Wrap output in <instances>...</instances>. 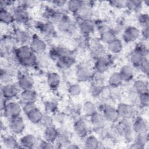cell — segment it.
Masks as SVG:
<instances>
[{"label":"cell","instance_id":"cell-47","mask_svg":"<svg viewBox=\"0 0 149 149\" xmlns=\"http://www.w3.org/2000/svg\"><path fill=\"white\" fill-rule=\"evenodd\" d=\"M57 103L55 101H48L45 103V109L48 113H53L56 111Z\"/></svg>","mask_w":149,"mask_h":149},{"label":"cell","instance_id":"cell-52","mask_svg":"<svg viewBox=\"0 0 149 149\" xmlns=\"http://www.w3.org/2000/svg\"><path fill=\"white\" fill-rule=\"evenodd\" d=\"M36 108L35 103H30V104H23L22 107V111L24 112L25 115L27 114L30 111H31L34 108Z\"/></svg>","mask_w":149,"mask_h":149},{"label":"cell","instance_id":"cell-58","mask_svg":"<svg viewBox=\"0 0 149 149\" xmlns=\"http://www.w3.org/2000/svg\"><path fill=\"white\" fill-rule=\"evenodd\" d=\"M1 111H3V109L5 108L7 102H6V101L7 100H6L2 95L1 96Z\"/></svg>","mask_w":149,"mask_h":149},{"label":"cell","instance_id":"cell-16","mask_svg":"<svg viewBox=\"0 0 149 149\" xmlns=\"http://www.w3.org/2000/svg\"><path fill=\"white\" fill-rule=\"evenodd\" d=\"M20 101L23 104H30V103H35L38 98L37 93L33 90H23L19 95Z\"/></svg>","mask_w":149,"mask_h":149},{"label":"cell","instance_id":"cell-20","mask_svg":"<svg viewBox=\"0 0 149 149\" xmlns=\"http://www.w3.org/2000/svg\"><path fill=\"white\" fill-rule=\"evenodd\" d=\"M57 65L61 69H68L75 62V59L72 53L63 55L57 60Z\"/></svg>","mask_w":149,"mask_h":149},{"label":"cell","instance_id":"cell-30","mask_svg":"<svg viewBox=\"0 0 149 149\" xmlns=\"http://www.w3.org/2000/svg\"><path fill=\"white\" fill-rule=\"evenodd\" d=\"M119 74L123 81H130L134 76V70L133 68L129 65L123 66L119 71Z\"/></svg>","mask_w":149,"mask_h":149},{"label":"cell","instance_id":"cell-35","mask_svg":"<svg viewBox=\"0 0 149 149\" xmlns=\"http://www.w3.org/2000/svg\"><path fill=\"white\" fill-rule=\"evenodd\" d=\"M123 49V44L119 39H115L108 44V49L112 54H117L120 53Z\"/></svg>","mask_w":149,"mask_h":149},{"label":"cell","instance_id":"cell-38","mask_svg":"<svg viewBox=\"0 0 149 149\" xmlns=\"http://www.w3.org/2000/svg\"><path fill=\"white\" fill-rule=\"evenodd\" d=\"M84 147L86 148H98L100 147V142L94 136L90 135L86 137L84 141Z\"/></svg>","mask_w":149,"mask_h":149},{"label":"cell","instance_id":"cell-34","mask_svg":"<svg viewBox=\"0 0 149 149\" xmlns=\"http://www.w3.org/2000/svg\"><path fill=\"white\" fill-rule=\"evenodd\" d=\"M123 80L119 72L112 73L108 79V84L111 87L116 88L120 86L123 82Z\"/></svg>","mask_w":149,"mask_h":149},{"label":"cell","instance_id":"cell-59","mask_svg":"<svg viewBox=\"0 0 149 149\" xmlns=\"http://www.w3.org/2000/svg\"><path fill=\"white\" fill-rule=\"evenodd\" d=\"M79 148L78 146H77L76 145H74V144H70L68 147V148Z\"/></svg>","mask_w":149,"mask_h":149},{"label":"cell","instance_id":"cell-36","mask_svg":"<svg viewBox=\"0 0 149 149\" xmlns=\"http://www.w3.org/2000/svg\"><path fill=\"white\" fill-rule=\"evenodd\" d=\"M84 3V2L79 0H72L67 2L66 6L70 12L76 14Z\"/></svg>","mask_w":149,"mask_h":149},{"label":"cell","instance_id":"cell-40","mask_svg":"<svg viewBox=\"0 0 149 149\" xmlns=\"http://www.w3.org/2000/svg\"><path fill=\"white\" fill-rule=\"evenodd\" d=\"M135 92L138 94L148 91V84L141 80H137L133 84Z\"/></svg>","mask_w":149,"mask_h":149},{"label":"cell","instance_id":"cell-37","mask_svg":"<svg viewBox=\"0 0 149 149\" xmlns=\"http://www.w3.org/2000/svg\"><path fill=\"white\" fill-rule=\"evenodd\" d=\"M115 39H116V37L115 33H113L110 29L101 33L100 40L103 43L109 44Z\"/></svg>","mask_w":149,"mask_h":149},{"label":"cell","instance_id":"cell-49","mask_svg":"<svg viewBox=\"0 0 149 149\" xmlns=\"http://www.w3.org/2000/svg\"><path fill=\"white\" fill-rule=\"evenodd\" d=\"M141 71L146 76L148 75L149 72V62L147 58H144L141 62L139 67Z\"/></svg>","mask_w":149,"mask_h":149},{"label":"cell","instance_id":"cell-56","mask_svg":"<svg viewBox=\"0 0 149 149\" xmlns=\"http://www.w3.org/2000/svg\"><path fill=\"white\" fill-rule=\"evenodd\" d=\"M68 1H62V0H55L51 1V3L53 4L55 7L57 8H61L64 5H66Z\"/></svg>","mask_w":149,"mask_h":149},{"label":"cell","instance_id":"cell-33","mask_svg":"<svg viewBox=\"0 0 149 149\" xmlns=\"http://www.w3.org/2000/svg\"><path fill=\"white\" fill-rule=\"evenodd\" d=\"M4 146L7 148H19V142L15 136L9 135L6 136L2 140Z\"/></svg>","mask_w":149,"mask_h":149},{"label":"cell","instance_id":"cell-22","mask_svg":"<svg viewBox=\"0 0 149 149\" xmlns=\"http://www.w3.org/2000/svg\"><path fill=\"white\" fill-rule=\"evenodd\" d=\"M76 77L79 82H85L90 80L93 76L91 72L87 68L80 66L76 70Z\"/></svg>","mask_w":149,"mask_h":149},{"label":"cell","instance_id":"cell-46","mask_svg":"<svg viewBox=\"0 0 149 149\" xmlns=\"http://www.w3.org/2000/svg\"><path fill=\"white\" fill-rule=\"evenodd\" d=\"M92 52H93V55H95L97 58L103 56V54L104 52V50L102 45L100 44H95L93 46Z\"/></svg>","mask_w":149,"mask_h":149},{"label":"cell","instance_id":"cell-44","mask_svg":"<svg viewBox=\"0 0 149 149\" xmlns=\"http://www.w3.org/2000/svg\"><path fill=\"white\" fill-rule=\"evenodd\" d=\"M138 99L139 103L141 104V105L144 107H147L149 104L148 91L139 94Z\"/></svg>","mask_w":149,"mask_h":149},{"label":"cell","instance_id":"cell-12","mask_svg":"<svg viewBox=\"0 0 149 149\" xmlns=\"http://www.w3.org/2000/svg\"><path fill=\"white\" fill-rule=\"evenodd\" d=\"M117 110L120 117L123 119L128 120L134 115V109L130 104L120 103L118 105Z\"/></svg>","mask_w":149,"mask_h":149},{"label":"cell","instance_id":"cell-15","mask_svg":"<svg viewBox=\"0 0 149 149\" xmlns=\"http://www.w3.org/2000/svg\"><path fill=\"white\" fill-rule=\"evenodd\" d=\"M118 132L121 135L125 136V139L128 140H132L133 137V130L132 128V125H130L127 120L123 119V120L120 122L117 126Z\"/></svg>","mask_w":149,"mask_h":149},{"label":"cell","instance_id":"cell-11","mask_svg":"<svg viewBox=\"0 0 149 149\" xmlns=\"http://www.w3.org/2000/svg\"><path fill=\"white\" fill-rule=\"evenodd\" d=\"M132 128L133 132L137 134L146 133L148 130V124L147 121L142 117H136L132 123Z\"/></svg>","mask_w":149,"mask_h":149},{"label":"cell","instance_id":"cell-4","mask_svg":"<svg viewBox=\"0 0 149 149\" xmlns=\"http://www.w3.org/2000/svg\"><path fill=\"white\" fill-rule=\"evenodd\" d=\"M31 51L35 54H43L47 49V44L38 35L34 34L31 36L30 42L29 45Z\"/></svg>","mask_w":149,"mask_h":149},{"label":"cell","instance_id":"cell-7","mask_svg":"<svg viewBox=\"0 0 149 149\" xmlns=\"http://www.w3.org/2000/svg\"><path fill=\"white\" fill-rule=\"evenodd\" d=\"M8 126L10 130L15 134H21L25 129V123L20 116L9 119Z\"/></svg>","mask_w":149,"mask_h":149},{"label":"cell","instance_id":"cell-23","mask_svg":"<svg viewBox=\"0 0 149 149\" xmlns=\"http://www.w3.org/2000/svg\"><path fill=\"white\" fill-rule=\"evenodd\" d=\"M76 15L77 16V19L81 22L91 20L93 13L89 5L85 4L84 3V4L76 13Z\"/></svg>","mask_w":149,"mask_h":149},{"label":"cell","instance_id":"cell-26","mask_svg":"<svg viewBox=\"0 0 149 149\" xmlns=\"http://www.w3.org/2000/svg\"><path fill=\"white\" fill-rule=\"evenodd\" d=\"M79 27L80 32L83 35L87 36L94 31L95 29V24L91 20L81 21L80 23Z\"/></svg>","mask_w":149,"mask_h":149},{"label":"cell","instance_id":"cell-2","mask_svg":"<svg viewBox=\"0 0 149 149\" xmlns=\"http://www.w3.org/2000/svg\"><path fill=\"white\" fill-rule=\"evenodd\" d=\"M148 48L144 44H139L132 52L130 60L132 64L136 68H139L144 58H147Z\"/></svg>","mask_w":149,"mask_h":149},{"label":"cell","instance_id":"cell-29","mask_svg":"<svg viewBox=\"0 0 149 149\" xmlns=\"http://www.w3.org/2000/svg\"><path fill=\"white\" fill-rule=\"evenodd\" d=\"M109 65V60L107 58L103 56L97 58L95 63L94 68L97 73H102L107 70Z\"/></svg>","mask_w":149,"mask_h":149},{"label":"cell","instance_id":"cell-39","mask_svg":"<svg viewBox=\"0 0 149 149\" xmlns=\"http://www.w3.org/2000/svg\"><path fill=\"white\" fill-rule=\"evenodd\" d=\"M83 111L87 116H91L97 112V108L94 104L91 101H86L83 105Z\"/></svg>","mask_w":149,"mask_h":149},{"label":"cell","instance_id":"cell-53","mask_svg":"<svg viewBox=\"0 0 149 149\" xmlns=\"http://www.w3.org/2000/svg\"><path fill=\"white\" fill-rule=\"evenodd\" d=\"M40 123H42L45 127L47 126L53 125V120H52V118H51L49 116H48V115L44 116V115Z\"/></svg>","mask_w":149,"mask_h":149},{"label":"cell","instance_id":"cell-3","mask_svg":"<svg viewBox=\"0 0 149 149\" xmlns=\"http://www.w3.org/2000/svg\"><path fill=\"white\" fill-rule=\"evenodd\" d=\"M2 111L5 118L10 119L20 116L22 108L19 103L12 101L8 102L5 108Z\"/></svg>","mask_w":149,"mask_h":149},{"label":"cell","instance_id":"cell-45","mask_svg":"<svg viewBox=\"0 0 149 149\" xmlns=\"http://www.w3.org/2000/svg\"><path fill=\"white\" fill-rule=\"evenodd\" d=\"M81 92V87L78 84H73L68 88V93L72 96H77Z\"/></svg>","mask_w":149,"mask_h":149},{"label":"cell","instance_id":"cell-48","mask_svg":"<svg viewBox=\"0 0 149 149\" xmlns=\"http://www.w3.org/2000/svg\"><path fill=\"white\" fill-rule=\"evenodd\" d=\"M138 21L142 28L149 27V16L147 14H141L139 15Z\"/></svg>","mask_w":149,"mask_h":149},{"label":"cell","instance_id":"cell-25","mask_svg":"<svg viewBox=\"0 0 149 149\" xmlns=\"http://www.w3.org/2000/svg\"><path fill=\"white\" fill-rule=\"evenodd\" d=\"M47 82L51 89L56 90L61 83V77L56 72H51L47 76Z\"/></svg>","mask_w":149,"mask_h":149},{"label":"cell","instance_id":"cell-28","mask_svg":"<svg viewBox=\"0 0 149 149\" xmlns=\"http://www.w3.org/2000/svg\"><path fill=\"white\" fill-rule=\"evenodd\" d=\"M28 120L34 124L39 123L41 121L44 115L42 112L37 107L30 111L26 115Z\"/></svg>","mask_w":149,"mask_h":149},{"label":"cell","instance_id":"cell-19","mask_svg":"<svg viewBox=\"0 0 149 149\" xmlns=\"http://www.w3.org/2000/svg\"><path fill=\"white\" fill-rule=\"evenodd\" d=\"M58 130V136L55 142L60 147L68 148V146L71 144L69 136L68 131L66 129H61Z\"/></svg>","mask_w":149,"mask_h":149},{"label":"cell","instance_id":"cell-55","mask_svg":"<svg viewBox=\"0 0 149 149\" xmlns=\"http://www.w3.org/2000/svg\"><path fill=\"white\" fill-rule=\"evenodd\" d=\"M19 3V5L27 9L28 8L33 6L34 5L35 2L31 1H20Z\"/></svg>","mask_w":149,"mask_h":149},{"label":"cell","instance_id":"cell-17","mask_svg":"<svg viewBox=\"0 0 149 149\" xmlns=\"http://www.w3.org/2000/svg\"><path fill=\"white\" fill-rule=\"evenodd\" d=\"M19 148H32L37 145L36 137L31 134H27L22 136L19 141Z\"/></svg>","mask_w":149,"mask_h":149},{"label":"cell","instance_id":"cell-24","mask_svg":"<svg viewBox=\"0 0 149 149\" xmlns=\"http://www.w3.org/2000/svg\"><path fill=\"white\" fill-rule=\"evenodd\" d=\"M90 121L94 127L101 129L105 126L106 120L102 114L97 112L90 116Z\"/></svg>","mask_w":149,"mask_h":149},{"label":"cell","instance_id":"cell-9","mask_svg":"<svg viewBox=\"0 0 149 149\" xmlns=\"http://www.w3.org/2000/svg\"><path fill=\"white\" fill-rule=\"evenodd\" d=\"M19 87L12 83L5 84L1 88V95L6 100H11L16 97L19 94Z\"/></svg>","mask_w":149,"mask_h":149},{"label":"cell","instance_id":"cell-18","mask_svg":"<svg viewBox=\"0 0 149 149\" xmlns=\"http://www.w3.org/2000/svg\"><path fill=\"white\" fill-rule=\"evenodd\" d=\"M74 130L80 138L86 137L88 133V126L86 122L82 119H79L74 122Z\"/></svg>","mask_w":149,"mask_h":149},{"label":"cell","instance_id":"cell-43","mask_svg":"<svg viewBox=\"0 0 149 149\" xmlns=\"http://www.w3.org/2000/svg\"><path fill=\"white\" fill-rule=\"evenodd\" d=\"M104 87V86H103L101 83L94 82L93 83L90 87V91L91 94L94 97L100 95Z\"/></svg>","mask_w":149,"mask_h":149},{"label":"cell","instance_id":"cell-14","mask_svg":"<svg viewBox=\"0 0 149 149\" xmlns=\"http://www.w3.org/2000/svg\"><path fill=\"white\" fill-rule=\"evenodd\" d=\"M102 113L106 121L111 123L116 122L120 118L117 109L111 106L107 105L104 107Z\"/></svg>","mask_w":149,"mask_h":149},{"label":"cell","instance_id":"cell-54","mask_svg":"<svg viewBox=\"0 0 149 149\" xmlns=\"http://www.w3.org/2000/svg\"><path fill=\"white\" fill-rule=\"evenodd\" d=\"M38 148H45V149H46V148H54V146H53L52 143L48 142V141L44 140V141H42L38 144Z\"/></svg>","mask_w":149,"mask_h":149},{"label":"cell","instance_id":"cell-32","mask_svg":"<svg viewBox=\"0 0 149 149\" xmlns=\"http://www.w3.org/2000/svg\"><path fill=\"white\" fill-rule=\"evenodd\" d=\"M58 29L63 33H70L72 31L73 28V22L70 18L67 16L58 24Z\"/></svg>","mask_w":149,"mask_h":149},{"label":"cell","instance_id":"cell-41","mask_svg":"<svg viewBox=\"0 0 149 149\" xmlns=\"http://www.w3.org/2000/svg\"><path fill=\"white\" fill-rule=\"evenodd\" d=\"M143 2L140 1H126V8L133 11H137L141 9Z\"/></svg>","mask_w":149,"mask_h":149},{"label":"cell","instance_id":"cell-51","mask_svg":"<svg viewBox=\"0 0 149 149\" xmlns=\"http://www.w3.org/2000/svg\"><path fill=\"white\" fill-rule=\"evenodd\" d=\"M111 6L116 8H126V1H112L109 2Z\"/></svg>","mask_w":149,"mask_h":149},{"label":"cell","instance_id":"cell-57","mask_svg":"<svg viewBox=\"0 0 149 149\" xmlns=\"http://www.w3.org/2000/svg\"><path fill=\"white\" fill-rule=\"evenodd\" d=\"M148 27H149L142 28L141 31L140 33L143 38L145 40H148V37H149V28Z\"/></svg>","mask_w":149,"mask_h":149},{"label":"cell","instance_id":"cell-31","mask_svg":"<svg viewBox=\"0 0 149 149\" xmlns=\"http://www.w3.org/2000/svg\"><path fill=\"white\" fill-rule=\"evenodd\" d=\"M0 20L5 24H10L15 22V18L12 12H9L6 9H1Z\"/></svg>","mask_w":149,"mask_h":149},{"label":"cell","instance_id":"cell-50","mask_svg":"<svg viewBox=\"0 0 149 149\" xmlns=\"http://www.w3.org/2000/svg\"><path fill=\"white\" fill-rule=\"evenodd\" d=\"M111 93H111V90L110 88L107 87H104L100 95L101 96L102 98L107 100V99L109 98V97H111Z\"/></svg>","mask_w":149,"mask_h":149},{"label":"cell","instance_id":"cell-8","mask_svg":"<svg viewBox=\"0 0 149 149\" xmlns=\"http://www.w3.org/2000/svg\"><path fill=\"white\" fill-rule=\"evenodd\" d=\"M13 37L15 42L19 44L20 46L29 45L31 36L27 31L20 29H16L13 31Z\"/></svg>","mask_w":149,"mask_h":149},{"label":"cell","instance_id":"cell-6","mask_svg":"<svg viewBox=\"0 0 149 149\" xmlns=\"http://www.w3.org/2000/svg\"><path fill=\"white\" fill-rule=\"evenodd\" d=\"M15 22L20 24H25L28 23L30 19V16L27 9L17 5L12 12Z\"/></svg>","mask_w":149,"mask_h":149},{"label":"cell","instance_id":"cell-21","mask_svg":"<svg viewBox=\"0 0 149 149\" xmlns=\"http://www.w3.org/2000/svg\"><path fill=\"white\" fill-rule=\"evenodd\" d=\"M58 136V130L53 125L45 127L44 132V137L45 140L53 143L56 141Z\"/></svg>","mask_w":149,"mask_h":149},{"label":"cell","instance_id":"cell-42","mask_svg":"<svg viewBox=\"0 0 149 149\" xmlns=\"http://www.w3.org/2000/svg\"><path fill=\"white\" fill-rule=\"evenodd\" d=\"M12 73L8 69H1V79L2 82L5 84L10 83V80H12Z\"/></svg>","mask_w":149,"mask_h":149},{"label":"cell","instance_id":"cell-13","mask_svg":"<svg viewBox=\"0 0 149 149\" xmlns=\"http://www.w3.org/2000/svg\"><path fill=\"white\" fill-rule=\"evenodd\" d=\"M34 84V80L33 78L27 74H22L18 79L17 86L22 91L33 89Z\"/></svg>","mask_w":149,"mask_h":149},{"label":"cell","instance_id":"cell-27","mask_svg":"<svg viewBox=\"0 0 149 149\" xmlns=\"http://www.w3.org/2000/svg\"><path fill=\"white\" fill-rule=\"evenodd\" d=\"M135 137L134 142L130 147L131 148H143L148 141V136L147 133L137 134Z\"/></svg>","mask_w":149,"mask_h":149},{"label":"cell","instance_id":"cell-5","mask_svg":"<svg viewBox=\"0 0 149 149\" xmlns=\"http://www.w3.org/2000/svg\"><path fill=\"white\" fill-rule=\"evenodd\" d=\"M35 27L40 33L47 37H53L56 33L52 23L49 22H36Z\"/></svg>","mask_w":149,"mask_h":149},{"label":"cell","instance_id":"cell-1","mask_svg":"<svg viewBox=\"0 0 149 149\" xmlns=\"http://www.w3.org/2000/svg\"><path fill=\"white\" fill-rule=\"evenodd\" d=\"M16 59L19 64L26 68H31L37 65V56L29 45H22L14 50Z\"/></svg>","mask_w":149,"mask_h":149},{"label":"cell","instance_id":"cell-10","mask_svg":"<svg viewBox=\"0 0 149 149\" xmlns=\"http://www.w3.org/2000/svg\"><path fill=\"white\" fill-rule=\"evenodd\" d=\"M140 36V30L134 26H130L125 29L122 35V38L125 42L129 43L135 41L139 38Z\"/></svg>","mask_w":149,"mask_h":149}]
</instances>
